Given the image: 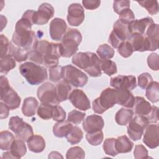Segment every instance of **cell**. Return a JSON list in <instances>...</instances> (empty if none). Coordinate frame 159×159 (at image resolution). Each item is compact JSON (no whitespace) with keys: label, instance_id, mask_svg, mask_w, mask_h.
<instances>
[{"label":"cell","instance_id":"cell-57","mask_svg":"<svg viewBox=\"0 0 159 159\" xmlns=\"http://www.w3.org/2000/svg\"><path fill=\"white\" fill-rule=\"evenodd\" d=\"M158 107L155 106H152V109L150 113L147 116H145L147 118L149 122L156 123L158 122Z\"/></svg>","mask_w":159,"mask_h":159},{"label":"cell","instance_id":"cell-53","mask_svg":"<svg viewBox=\"0 0 159 159\" xmlns=\"http://www.w3.org/2000/svg\"><path fill=\"white\" fill-rule=\"evenodd\" d=\"M130 1L128 0H122V1H115L113 2V9L114 11L119 14L123 10L130 8Z\"/></svg>","mask_w":159,"mask_h":159},{"label":"cell","instance_id":"cell-11","mask_svg":"<svg viewBox=\"0 0 159 159\" xmlns=\"http://www.w3.org/2000/svg\"><path fill=\"white\" fill-rule=\"evenodd\" d=\"M110 85L116 89L131 91L137 87V81L132 75H118L111 78Z\"/></svg>","mask_w":159,"mask_h":159},{"label":"cell","instance_id":"cell-7","mask_svg":"<svg viewBox=\"0 0 159 159\" xmlns=\"http://www.w3.org/2000/svg\"><path fill=\"white\" fill-rule=\"evenodd\" d=\"M62 78L70 85L76 88L83 87L88 81V77L84 73L71 65L62 67Z\"/></svg>","mask_w":159,"mask_h":159},{"label":"cell","instance_id":"cell-1","mask_svg":"<svg viewBox=\"0 0 159 159\" xmlns=\"http://www.w3.org/2000/svg\"><path fill=\"white\" fill-rule=\"evenodd\" d=\"M33 24L30 20L22 16L16 24L12 37V43L29 52L32 50L38 41L35 33L32 30Z\"/></svg>","mask_w":159,"mask_h":159},{"label":"cell","instance_id":"cell-43","mask_svg":"<svg viewBox=\"0 0 159 159\" xmlns=\"http://www.w3.org/2000/svg\"><path fill=\"white\" fill-rule=\"evenodd\" d=\"M142 7L146 9L150 15H155L158 12V3L157 1H142L137 2Z\"/></svg>","mask_w":159,"mask_h":159},{"label":"cell","instance_id":"cell-21","mask_svg":"<svg viewBox=\"0 0 159 159\" xmlns=\"http://www.w3.org/2000/svg\"><path fill=\"white\" fill-rule=\"evenodd\" d=\"M26 146L23 140L17 139L13 142L9 152L4 153L2 158H20L26 153Z\"/></svg>","mask_w":159,"mask_h":159},{"label":"cell","instance_id":"cell-34","mask_svg":"<svg viewBox=\"0 0 159 159\" xmlns=\"http://www.w3.org/2000/svg\"><path fill=\"white\" fill-rule=\"evenodd\" d=\"M145 96L152 103L159 101V83L157 81H152L145 89Z\"/></svg>","mask_w":159,"mask_h":159},{"label":"cell","instance_id":"cell-31","mask_svg":"<svg viewBox=\"0 0 159 159\" xmlns=\"http://www.w3.org/2000/svg\"><path fill=\"white\" fill-rule=\"evenodd\" d=\"M29 52V51L11 43L8 54L11 55L17 62H22L28 58Z\"/></svg>","mask_w":159,"mask_h":159},{"label":"cell","instance_id":"cell-47","mask_svg":"<svg viewBox=\"0 0 159 159\" xmlns=\"http://www.w3.org/2000/svg\"><path fill=\"white\" fill-rule=\"evenodd\" d=\"M119 20L122 23L127 25L135 19L134 13L130 8L123 10L119 14Z\"/></svg>","mask_w":159,"mask_h":159},{"label":"cell","instance_id":"cell-18","mask_svg":"<svg viewBox=\"0 0 159 159\" xmlns=\"http://www.w3.org/2000/svg\"><path fill=\"white\" fill-rule=\"evenodd\" d=\"M128 40L133 49V51L145 52L150 51V47L147 37L139 33H133L129 37Z\"/></svg>","mask_w":159,"mask_h":159},{"label":"cell","instance_id":"cell-50","mask_svg":"<svg viewBox=\"0 0 159 159\" xmlns=\"http://www.w3.org/2000/svg\"><path fill=\"white\" fill-rule=\"evenodd\" d=\"M66 118V112L58 104L53 106L52 119L57 122H61L65 120Z\"/></svg>","mask_w":159,"mask_h":159},{"label":"cell","instance_id":"cell-16","mask_svg":"<svg viewBox=\"0 0 159 159\" xmlns=\"http://www.w3.org/2000/svg\"><path fill=\"white\" fill-rule=\"evenodd\" d=\"M84 19V11L79 3H73L68 8L67 21L71 26H79Z\"/></svg>","mask_w":159,"mask_h":159},{"label":"cell","instance_id":"cell-2","mask_svg":"<svg viewBox=\"0 0 159 159\" xmlns=\"http://www.w3.org/2000/svg\"><path fill=\"white\" fill-rule=\"evenodd\" d=\"M72 63L81 69L84 70L90 76H101L100 60L96 54L93 52H78L72 58Z\"/></svg>","mask_w":159,"mask_h":159},{"label":"cell","instance_id":"cell-5","mask_svg":"<svg viewBox=\"0 0 159 159\" xmlns=\"http://www.w3.org/2000/svg\"><path fill=\"white\" fill-rule=\"evenodd\" d=\"M117 89L107 88L103 90L99 97L95 99L92 103L93 111L97 114H102L116 104Z\"/></svg>","mask_w":159,"mask_h":159},{"label":"cell","instance_id":"cell-44","mask_svg":"<svg viewBox=\"0 0 159 159\" xmlns=\"http://www.w3.org/2000/svg\"><path fill=\"white\" fill-rule=\"evenodd\" d=\"M84 157H85L84 151L82 148L78 146L69 148L66 155V158L67 159L84 158Z\"/></svg>","mask_w":159,"mask_h":159},{"label":"cell","instance_id":"cell-27","mask_svg":"<svg viewBox=\"0 0 159 159\" xmlns=\"http://www.w3.org/2000/svg\"><path fill=\"white\" fill-rule=\"evenodd\" d=\"M133 147L134 143L125 135L116 139V149L118 153L130 152Z\"/></svg>","mask_w":159,"mask_h":159},{"label":"cell","instance_id":"cell-41","mask_svg":"<svg viewBox=\"0 0 159 159\" xmlns=\"http://www.w3.org/2000/svg\"><path fill=\"white\" fill-rule=\"evenodd\" d=\"M104 138L103 132L102 130L87 133L86 135V139L88 143L93 146H97L100 145Z\"/></svg>","mask_w":159,"mask_h":159},{"label":"cell","instance_id":"cell-24","mask_svg":"<svg viewBox=\"0 0 159 159\" xmlns=\"http://www.w3.org/2000/svg\"><path fill=\"white\" fill-rule=\"evenodd\" d=\"M135 98L128 89H117L116 104L127 108L134 107Z\"/></svg>","mask_w":159,"mask_h":159},{"label":"cell","instance_id":"cell-14","mask_svg":"<svg viewBox=\"0 0 159 159\" xmlns=\"http://www.w3.org/2000/svg\"><path fill=\"white\" fill-rule=\"evenodd\" d=\"M61 57V45L58 43H50L48 51L43 58V64L48 68L58 66V59Z\"/></svg>","mask_w":159,"mask_h":159},{"label":"cell","instance_id":"cell-48","mask_svg":"<svg viewBox=\"0 0 159 159\" xmlns=\"http://www.w3.org/2000/svg\"><path fill=\"white\" fill-rule=\"evenodd\" d=\"M62 67L58 65L49 68V79L51 81L57 83L60 81L62 78Z\"/></svg>","mask_w":159,"mask_h":159},{"label":"cell","instance_id":"cell-42","mask_svg":"<svg viewBox=\"0 0 159 159\" xmlns=\"http://www.w3.org/2000/svg\"><path fill=\"white\" fill-rule=\"evenodd\" d=\"M103 150L106 154L114 157L118 154L116 149V139L107 138L106 139L102 145Z\"/></svg>","mask_w":159,"mask_h":159},{"label":"cell","instance_id":"cell-23","mask_svg":"<svg viewBox=\"0 0 159 159\" xmlns=\"http://www.w3.org/2000/svg\"><path fill=\"white\" fill-rule=\"evenodd\" d=\"M149 42L150 51H155L158 48L159 27L158 24L153 23L150 24L146 30L145 35Z\"/></svg>","mask_w":159,"mask_h":159},{"label":"cell","instance_id":"cell-19","mask_svg":"<svg viewBox=\"0 0 159 159\" xmlns=\"http://www.w3.org/2000/svg\"><path fill=\"white\" fill-rule=\"evenodd\" d=\"M143 142L150 148H155L158 146V125L148 124L145 128Z\"/></svg>","mask_w":159,"mask_h":159},{"label":"cell","instance_id":"cell-40","mask_svg":"<svg viewBox=\"0 0 159 159\" xmlns=\"http://www.w3.org/2000/svg\"><path fill=\"white\" fill-rule=\"evenodd\" d=\"M53 109V105L41 103L37 109V114L42 119H50L52 118Z\"/></svg>","mask_w":159,"mask_h":159},{"label":"cell","instance_id":"cell-46","mask_svg":"<svg viewBox=\"0 0 159 159\" xmlns=\"http://www.w3.org/2000/svg\"><path fill=\"white\" fill-rule=\"evenodd\" d=\"M85 116L86 114L84 112L74 109L68 113L67 119L71 123L78 124L84 119Z\"/></svg>","mask_w":159,"mask_h":159},{"label":"cell","instance_id":"cell-20","mask_svg":"<svg viewBox=\"0 0 159 159\" xmlns=\"http://www.w3.org/2000/svg\"><path fill=\"white\" fill-rule=\"evenodd\" d=\"M104 125L102 117L96 114L88 116L83 122V128L87 133L102 130Z\"/></svg>","mask_w":159,"mask_h":159},{"label":"cell","instance_id":"cell-3","mask_svg":"<svg viewBox=\"0 0 159 159\" xmlns=\"http://www.w3.org/2000/svg\"><path fill=\"white\" fill-rule=\"evenodd\" d=\"M20 74L32 85H38L46 80L48 75L47 69L34 62H25L19 66Z\"/></svg>","mask_w":159,"mask_h":159},{"label":"cell","instance_id":"cell-4","mask_svg":"<svg viewBox=\"0 0 159 159\" xmlns=\"http://www.w3.org/2000/svg\"><path fill=\"white\" fill-rule=\"evenodd\" d=\"M82 40L81 32L76 29H69L63 35L61 45V57L69 58L76 53Z\"/></svg>","mask_w":159,"mask_h":159},{"label":"cell","instance_id":"cell-10","mask_svg":"<svg viewBox=\"0 0 159 159\" xmlns=\"http://www.w3.org/2000/svg\"><path fill=\"white\" fill-rule=\"evenodd\" d=\"M37 95L41 103L58 105L60 102L57 99L56 86L50 82L40 85L37 89Z\"/></svg>","mask_w":159,"mask_h":159},{"label":"cell","instance_id":"cell-22","mask_svg":"<svg viewBox=\"0 0 159 159\" xmlns=\"http://www.w3.org/2000/svg\"><path fill=\"white\" fill-rule=\"evenodd\" d=\"M154 23L152 18L147 17L140 19H134L128 25V29L130 34L139 33L142 35H145V31L148 27Z\"/></svg>","mask_w":159,"mask_h":159},{"label":"cell","instance_id":"cell-51","mask_svg":"<svg viewBox=\"0 0 159 159\" xmlns=\"http://www.w3.org/2000/svg\"><path fill=\"white\" fill-rule=\"evenodd\" d=\"M134 156L136 159L149 158L148 155V151L143 145H137L135 146Z\"/></svg>","mask_w":159,"mask_h":159},{"label":"cell","instance_id":"cell-12","mask_svg":"<svg viewBox=\"0 0 159 159\" xmlns=\"http://www.w3.org/2000/svg\"><path fill=\"white\" fill-rule=\"evenodd\" d=\"M49 45L50 42L47 40H38L34 48L29 51L28 58L35 63L43 64V58L48 51Z\"/></svg>","mask_w":159,"mask_h":159},{"label":"cell","instance_id":"cell-29","mask_svg":"<svg viewBox=\"0 0 159 159\" xmlns=\"http://www.w3.org/2000/svg\"><path fill=\"white\" fill-rule=\"evenodd\" d=\"M71 86L64 80L60 81L56 86L57 99L59 102L66 101L70 95Z\"/></svg>","mask_w":159,"mask_h":159},{"label":"cell","instance_id":"cell-33","mask_svg":"<svg viewBox=\"0 0 159 159\" xmlns=\"http://www.w3.org/2000/svg\"><path fill=\"white\" fill-rule=\"evenodd\" d=\"M134 111L129 109L121 108L116 114L115 120L119 125H127L133 117Z\"/></svg>","mask_w":159,"mask_h":159},{"label":"cell","instance_id":"cell-45","mask_svg":"<svg viewBox=\"0 0 159 159\" xmlns=\"http://www.w3.org/2000/svg\"><path fill=\"white\" fill-rule=\"evenodd\" d=\"M119 53L124 58H128L132 55L134 51L132 47L128 40L122 42L117 48Z\"/></svg>","mask_w":159,"mask_h":159},{"label":"cell","instance_id":"cell-35","mask_svg":"<svg viewBox=\"0 0 159 159\" xmlns=\"http://www.w3.org/2000/svg\"><path fill=\"white\" fill-rule=\"evenodd\" d=\"M14 136L13 134L7 131L3 130L0 133V148L2 150H10L11 145L14 141Z\"/></svg>","mask_w":159,"mask_h":159},{"label":"cell","instance_id":"cell-8","mask_svg":"<svg viewBox=\"0 0 159 159\" xmlns=\"http://www.w3.org/2000/svg\"><path fill=\"white\" fill-rule=\"evenodd\" d=\"M127 124V131L129 137L132 140L137 141L142 138L143 131L149 124V122L145 116L136 115L131 119Z\"/></svg>","mask_w":159,"mask_h":159},{"label":"cell","instance_id":"cell-26","mask_svg":"<svg viewBox=\"0 0 159 159\" xmlns=\"http://www.w3.org/2000/svg\"><path fill=\"white\" fill-rule=\"evenodd\" d=\"M29 149L34 153H40L45 148V142L43 138L39 135H32L27 141Z\"/></svg>","mask_w":159,"mask_h":159},{"label":"cell","instance_id":"cell-39","mask_svg":"<svg viewBox=\"0 0 159 159\" xmlns=\"http://www.w3.org/2000/svg\"><path fill=\"white\" fill-rule=\"evenodd\" d=\"M101 70L108 76L114 75L117 71L116 63L111 60H100Z\"/></svg>","mask_w":159,"mask_h":159},{"label":"cell","instance_id":"cell-58","mask_svg":"<svg viewBox=\"0 0 159 159\" xmlns=\"http://www.w3.org/2000/svg\"><path fill=\"white\" fill-rule=\"evenodd\" d=\"M0 107H1V119H3L5 118H7L9 116V108L6 104H5L2 101L0 102Z\"/></svg>","mask_w":159,"mask_h":159},{"label":"cell","instance_id":"cell-55","mask_svg":"<svg viewBox=\"0 0 159 159\" xmlns=\"http://www.w3.org/2000/svg\"><path fill=\"white\" fill-rule=\"evenodd\" d=\"M23 119L19 116H12L9 121V128L14 133L17 128L24 122Z\"/></svg>","mask_w":159,"mask_h":159},{"label":"cell","instance_id":"cell-15","mask_svg":"<svg viewBox=\"0 0 159 159\" xmlns=\"http://www.w3.org/2000/svg\"><path fill=\"white\" fill-rule=\"evenodd\" d=\"M68 99L73 106L80 110L84 111L91 108L89 99L84 92L81 89H73L70 93Z\"/></svg>","mask_w":159,"mask_h":159},{"label":"cell","instance_id":"cell-13","mask_svg":"<svg viewBox=\"0 0 159 159\" xmlns=\"http://www.w3.org/2000/svg\"><path fill=\"white\" fill-rule=\"evenodd\" d=\"M54 15V9L53 6L47 3H42L38 8L37 11H35L33 16L34 24L44 25L47 24L49 19Z\"/></svg>","mask_w":159,"mask_h":159},{"label":"cell","instance_id":"cell-54","mask_svg":"<svg viewBox=\"0 0 159 159\" xmlns=\"http://www.w3.org/2000/svg\"><path fill=\"white\" fill-rule=\"evenodd\" d=\"M10 43L11 42H9L8 39L3 34H1V36H0L1 58L8 54Z\"/></svg>","mask_w":159,"mask_h":159},{"label":"cell","instance_id":"cell-6","mask_svg":"<svg viewBox=\"0 0 159 159\" xmlns=\"http://www.w3.org/2000/svg\"><path fill=\"white\" fill-rule=\"evenodd\" d=\"M1 100L6 104L10 110H14L20 106L21 99L18 94L9 85L7 78L1 75Z\"/></svg>","mask_w":159,"mask_h":159},{"label":"cell","instance_id":"cell-17","mask_svg":"<svg viewBox=\"0 0 159 159\" xmlns=\"http://www.w3.org/2000/svg\"><path fill=\"white\" fill-rule=\"evenodd\" d=\"M67 25L65 21L61 18L53 19L50 24L49 32L52 39L59 41L62 39L66 33Z\"/></svg>","mask_w":159,"mask_h":159},{"label":"cell","instance_id":"cell-9","mask_svg":"<svg viewBox=\"0 0 159 159\" xmlns=\"http://www.w3.org/2000/svg\"><path fill=\"white\" fill-rule=\"evenodd\" d=\"M130 34L128 29V25L117 20L113 25V30L111 32L108 42L114 48H117L119 45L127 40Z\"/></svg>","mask_w":159,"mask_h":159},{"label":"cell","instance_id":"cell-49","mask_svg":"<svg viewBox=\"0 0 159 159\" xmlns=\"http://www.w3.org/2000/svg\"><path fill=\"white\" fill-rule=\"evenodd\" d=\"M152 81L153 78L148 73H143L138 76V85L142 89H145Z\"/></svg>","mask_w":159,"mask_h":159},{"label":"cell","instance_id":"cell-38","mask_svg":"<svg viewBox=\"0 0 159 159\" xmlns=\"http://www.w3.org/2000/svg\"><path fill=\"white\" fill-rule=\"evenodd\" d=\"M96 53L101 60H110L114 57L115 51L111 46L104 43L99 46Z\"/></svg>","mask_w":159,"mask_h":159},{"label":"cell","instance_id":"cell-28","mask_svg":"<svg viewBox=\"0 0 159 159\" xmlns=\"http://www.w3.org/2000/svg\"><path fill=\"white\" fill-rule=\"evenodd\" d=\"M39 102L34 97L26 98L23 102L22 106V112L27 117H32L35 114L36 109Z\"/></svg>","mask_w":159,"mask_h":159},{"label":"cell","instance_id":"cell-52","mask_svg":"<svg viewBox=\"0 0 159 159\" xmlns=\"http://www.w3.org/2000/svg\"><path fill=\"white\" fill-rule=\"evenodd\" d=\"M158 60H159V57L157 53H150L147 58L148 66L152 70L158 71L159 69Z\"/></svg>","mask_w":159,"mask_h":159},{"label":"cell","instance_id":"cell-56","mask_svg":"<svg viewBox=\"0 0 159 159\" xmlns=\"http://www.w3.org/2000/svg\"><path fill=\"white\" fill-rule=\"evenodd\" d=\"M82 3L84 8L89 10H93L99 7L101 4V1L98 0H83Z\"/></svg>","mask_w":159,"mask_h":159},{"label":"cell","instance_id":"cell-32","mask_svg":"<svg viewBox=\"0 0 159 159\" xmlns=\"http://www.w3.org/2000/svg\"><path fill=\"white\" fill-rule=\"evenodd\" d=\"M17 139L27 142L28 139L34 134L32 126L27 122H24L14 132Z\"/></svg>","mask_w":159,"mask_h":159},{"label":"cell","instance_id":"cell-25","mask_svg":"<svg viewBox=\"0 0 159 159\" xmlns=\"http://www.w3.org/2000/svg\"><path fill=\"white\" fill-rule=\"evenodd\" d=\"M134 111L137 115L147 116L152 109V106L149 102L146 101L143 97H135Z\"/></svg>","mask_w":159,"mask_h":159},{"label":"cell","instance_id":"cell-30","mask_svg":"<svg viewBox=\"0 0 159 159\" xmlns=\"http://www.w3.org/2000/svg\"><path fill=\"white\" fill-rule=\"evenodd\" d=\"M73 126L71 123L68 120L58 122L53 127V134L60 138L66 137L70 132Z\"/></svg>","mask_w":159,"mask_h":159},{"label":"cell","instance_id":"cell-36","mask_svg":"<svg viewBox=\"0 0 159 159\" xmlns=\"http://www.w3.org/2000/svg\"><path fill=\"white\" fill-rule=\"evenodd\" d=\"M16 61L14 58L9 54L1 58V73L6 75L10 70L16 66Z\"/></svg>","mask_w":159,"mask_h":159},{"label":"cell","instance_id":"cell-37","mask_svg":"<svg viewBox=\"0 0 159 159\" xmlns=\"http://www.w3.org/2000/svg\"><path fill=\"white\" fill-rule=\"evenodd\" d=\"M67 141L71 145L78 143L83 137V132L78 126H73L69 134L66 136Z\"/></svg>","mask_w":159,"mask_h":159}]
</instances>
